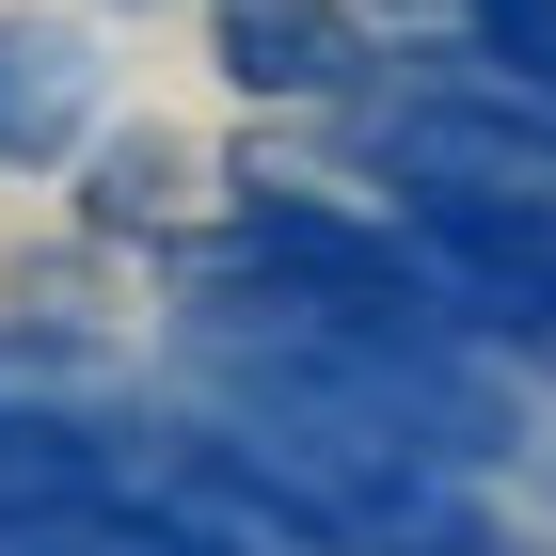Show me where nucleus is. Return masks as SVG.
Segmentation results:
<instances>
[{"label": "nucleus", "instance_id": "39448f33", "mask_svg": "<svg viewBox=\"0 0 556 556\" xmlns=\"http://www.w3.org/2000/svg\"><path fill=\"white\" fill-rule=\"evenodd\" d=\"M175 175H191V160H175L160 128H143V143H112V160H96V223H112V239H143V223L175 207Z\"/></svg>", "mask_w": 556, "mask_h": 556}, {"label": "nucleus", "instance_id": "f257e3e1", "mask_svg": "<svg viewBox=\"0 0 556 556\" xmlns=\"http://www.w3.org/2000/svg\"><path fill=\"white\" fill-rule=\"evenodd\" d=\"M397 239L445 270V302H462L493 350L556 366V191H414Z\"/></svg>", "mask_w": 556, "mask_h": 556}, {"label": "nucleus", "instance_id": "f03ea898", "mask_svg": "<svg viewBox=\"0 0 556 556\" xmlns=\"http://www.w3.org/2000/svg\"><path fill=\"white\" fill-rule=\"evenodd\" d=\"M80 128H96V48L64 16H0V160L48 175V160H80Z\"/></svg>", "mask_w": 556, "mask_h": 556}, {"label": "nucleus", "instance_id": "7ed1b4c3", "mask_svg": "<svg viewBox=\"0 0 556 556\" xmlns=\"http://www.w3.org/2000/svg\"><path fill=\"white\" fill-rule=\"evenodd\" d=\"M223 64L255 96H334L366 64V0H223Z\"/></svg>", "mask_w": 556, "mask_h": 556}, {"label": "nucleus", "instance_id": "20e7f679", "mask_svg": "<svg viewBox=\"0 0 556 556\" xmlns=\"http://www.w3.org/2000/svg\"><path fill=\"white\" fill-rule=\"evenodd\" d=\"M462 48L493 64V80H525L556 112V0H462Z\"/></svg>", "mask_w": 556, "mask_h": 556}]
</instances>
